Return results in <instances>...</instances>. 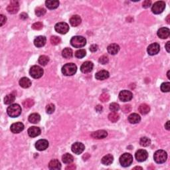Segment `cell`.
Returning <instances> with one entry per match:
<instances>
[{
	"label": "cell",
	"instance_id": "cell-1",
	"mask_svg": "<svg viewBox=\"0 0 170 170\" xmlns=\"http://www.w3.org/2000/svg\"><path fill=\"white\" fill-rule=\"evenodd\" d=\"M21 108L19 104H11L7 109V114L11 118H16L21 114Z\"/></svg>",
	"mask_w": 170,
	"mask_h": 170
},
{
	"label": "cell",
	"instance_id": "cell-2",
	"mask_svg": "<svg viewBox=\"0 0 170 170\" xmlns=\"http://www.w3.org/2000/svg\"><path fill=\"white\" fill-rule=\"evenodd\" d=\"M77 70V66L75 64L67 63L62 66V72L64 75L65 76H72L76 73Z\"/></svg>",
	"mask_w": 170,
	"mask_h": 170
},
{
	"label": "cell",
	"instance_id": "cell-3",
	"mask_svg": "<svg viewBox=\"0 0 170 170\" xmlns=\"http://www.w3.org/2000/svg\"><path fill=\"white\" fill-rule=\"evenodd\" d=\"M70 44L75 48H81L86 44V40L82 36H74L70 39Z\"/></svg>",
	"mask_w": 170,
	"mask_h": 170
},
{
	"label": "cell",
	"instance_id": "cell-4",
	"mask_svg": "<svg viewBox=\"0 0 170 170\" xmlns=\"http://www.w3.org/2000/svg\"><path fill=\"white\" fill-rule=\"evenodd\" d=\"M120 163L123 167H128L133 162V156L130 153H125L122 154L120 157Z\"/></svg>",
	"mask_w": 170,
	"mask_h": 170
},
{
	"label": "cell",
	"instance_id": "cell-5",
	"mask_svg": "<svg viewBox=\"0 0 170 170\" xmlns=\"http://www.w3.org/2000/svg\"><path fill=\"white\" fill-rule=\"evenodd\" d=\"M167 158V154L164 150H157L155 152L153 155V159L157 163H164Z\"/></svg>",
	"mask_w": 170,
	"mask_h": 170
},
{
	"label": "cell",
	"instance_id": "cell-6",
	"mask_svg": "<svg viewBox=\"0 0 170 170\" xmlns=\"http://www.w3.org/2000/svg\"><path fill=\"white\" fill-rule=\"evenodd\" d=\"M43 69L41 67H40L39 66L35 65L33 66L31 68V69L29 70V74L31 75V77L34 78H39L43 74Z\"/></svg>",
	"mask_w": 170,
	"mask_h": 170
},
{
	"label": "cell",
	"instance_id": "cell-7",
	"mask_svg": "<svg viewBox=\"0 0 170 170\" xmlns=\"http://www.w3.org/2000/svg\"><path fill=\"white\" fill-rule=\"evenodd\" d=\"M165 8V3L164 1H157L153 4L151 7V11L154 14H159L163 11Z\"/></svg>",
	"mask_w": 170,
	"mask_h": 170
},
{
	"label": "cell",
	"instance_id": "cell-8",
	"mask_svg": "<svg viewBox=\"0 0 170 170\" xmlns=\"http://www.w3.org/2000/svg\"><path fill=\"white\" fill-rule=\"evenodd\" d=\"M54 29L57 33L64 35L66 34L69 30V26L66 23L64 22H60V23H56L54 26Z\"/></svg>",
	"mask_w": 170,
	"mask_h": 170
},
{
	"label": "cell",
	"instance_id": "cell-9",
	"mask_svg": "<svg viewBox=\"0 0 170 170\" xmlns=\"http://www.w3.org/2000/svg\"><path fill=\"white\" fill-rule=\"evenodd\" d=\"M135 159L139 162H143L145 161L148 157V153L144 149H139L135 152Z\"/></svg>",
	"mask_w": 170,
	"mask_h": 170
},
{
	"label": "cell",
	"instance_id": "cell-10",
	"mask_svg": "<svg viewBox=\"0 0 170 170\" xmlns=\"http://www.w3.org/2000/svg\"><path fill=\"white\" fill-rule=\"evenodd\" d=\"M133 98V94L129 90H122L119 94V98L122 102H127L130 101Z\"/></svg>",
	"mask_w": 170,
	"mask_h": 170
},
{
	"label": "cell",
	"instance_id": "cell-11",
	"mask_svg": "<svg viewBox=\"0 0 170 170\" xmlns=\"http://www.w3.org/2000/svg\"><path fill=\"white\" fill-rule=\"evenodd\" d=\"M159 50H160V46H159V44L157 43V42H154V43H152L150 45H149L148 47H147V51L149 55L153 56L158 53L159 52Z\"/></svg>",
	"mask_w": 170,
	"mask_h": 170
},
{
	"label": "cell",
	"instance_id": "cell-12",
	"mask_svg": "<svg viewBox=\"0 0 170 170\" xmlns=\"http://www.w3.org/2000/svg\"><path fill=\"white\" fill-rule=\"evenodd\" d=\"M19 9V4L17 1H12L7 7V11L9 13L15 14L17 13Z\"/></svg>",
	"mask_w": 170,
	"mask_h": 170
},
{
	"label": "cell",
	"instance_id": "cell-13",
	"mask_svg": "<svg viewBox=\"0 0 170 170\" xmlns=\"http://www.w3.org/2000/svg\"><path fill=\"white\" fill-rule=\"evenodd\" d=\"M71 149L72 152L75 154H80L84 150V145L83 143L80 142H75L72 145Z\"/></svg>",
	"mask_w": 170,
	"mask_h": 170
},
{
	"label": "cell",
	"instance_id": "cell-14",
	"mask_svg": "<svg viewBox=\"0 0 170 170\" xmlns=\"http://www.w3.org/2000/svg\"><path fill=\"white\" fill-rule=\"evenodd\" d=\"M48 147V142L46 139H39L35 143V147L37 150L43 151Z\"/></svg>",
	"mask_w": 170,
	"mask_h": 170
},
{
	"label": "cell",
	"instance_id": "cell-15",
	"mask_svg": "<svg viewBox=\"0 0 170 170\" xmlns=\"http://www.w3.org/2000/svg\"><path fill=\"white\" fill-rule=\"evenodd\" d=\"M94 64L90 61H86L80 66V70L83 73H88L91 72L93 69Z\"/></svg>",
	"mask_w": 170,
	"mask_h": 170
},
{
	"label": "cell",
	"instance_id": "cell-16",
	"mask_svg": "<svg viewBox=\"0 0 170 170\" xmlns=\"http://www.w3.org/2000/svg\"><path fill=\"white\" fill-rule=\"evenodd\" d=\"M24 129V125L21 122H16L14 123L11 126L10 129L12 132L14 133H20L21 131L23 130Z\"/></svg>",
	"mask_w": 170,
	"mask_h": 170
},
{
	"label": "cell",
	"instance_id": "cell-17",
	"mask_svg": "<svg viewBox=\"0 0 170 170\" xmlns=\"http://www.w3.org/2000/svg\"><path fill=\"white\" fill-rule=\"evenodd\" d=\"M107 135H108L107 131L103 130V129L94 131V132L91 133V136L94 139H103L106 137Z\"/></svg>",
	"mask_w": 170,
	"mask_h": 170
},
{
	"label": "cell",
	"instance_id": "cell-18",
	"mask_svg": "<svg viewBox=\"0 0 170 170\" xmlns=\"http://www.w3.org/2000/svg\"><path fill=\"white\" fill-rule=\"evenodd\" d=\"M170 34L169 29L167 27H162L160 28L158 31H157V36L161 39H165L169 37Z\"/></svg>",
	"mask_w": 170,
	"mask_h": 170
},
{
	"label": "cell",
	"instance_id": "cell-19",
	"mask_svg": "<svg viewBox=\"0 0 170 170\" xmlns=\"http://www.w3.org/2000/svg\"><path fill=\"white\" fill-rule=\"evenodd\" d=\"M41 129H40L39 127L36 126L30 127L28 129V134L31 137H35L38 136V135L41 134Z\"/></svg>",
	"mask_w": 170,
	"mask_h": 170
},
{
	"label": "cell",
	"instance_id": "cell-20",
	"mask_svg": "<svg viewBox=\"0 0 170 170\" xmlns=\"http://www.w3.org/2000/svg\"><path fill=\"white\" fill-rule=\"evenodd\" d=\"M110 76V74L109 72L107 71V70H100L98 72H96V74H95V78H96L97 80H103L105 79H107Z\"/></svg>",
	"mask_w": 170,
	"mask_h": 170
},
{
	"label": "cell",
	"instance_id": "cell-21",
	"mask_svg": "<svg viewBox=\"0 0 170 170\" xmlns=\"http://www.w3.org/2000/svg\"><path fill=\"white\" fill-rule=\"evenodd\" d=\"M107 50H108V53L112 54V55H114V54H116L119 52V50H120V46H119L118 44L116 43L110 44L107 47Z\"/></svg>",
	"mask_w": 170,
	"mask_h": 170
},
{
	"label": "cell",
	"instance_id": "cell-22",
	"mask_svg": "<svg viewBox=\"0 0 170 170\" xmlns=\"http://www.w3.org/2000/svg\"><path fill=\"white\" fill-rule=\"evenodd\" d=\"M46 37L44 36H39V37H36L34 40V44L37 47H42L46 43Z\"/></svg>",
	"mask_w": 170,
	"mask_h": 170
},
{
	"label": "cell",
	"instance_id": "cell-23",
	"mask_svg": "<svg viewBox=\"0 0 170 170\" xmlns=\"http://www.w3.org/2000/svg\"><path fill=\"white\" fill-rule=\"evenodd\" d=\"M48 168L52 170H58L61 168V164L58 159H52L48 163Z\"/></svg>",
	"mask_w": 170,
	"mask_h": 170
},
{
	"label": "cell",
	"instance_id": "cell-24",
	"mask_svg": "<svg viewBox=\"0 0 170 170\" xmlns=\"http://www.w3.org/2000/svg\"><path fill=\"white\" fill-rule=\"evenodd\" d=\"M113 161H114V157L111 154H107L101 159V162L105 165H110L113 162Z\"/></svg>",
	"mask_w": 170,
	"mask_h": 170
},
{
	"label": "cell",
	"instance_id": "cell-25",
	"mask_svg": "<svg viewBox=\"0 0 170 170\" xmlns=\"http://www.w3.org/2000/svg\"><path fill=\"white\" fill-rule=\"evenodd\" d=\"M81 23V18L77 15H73L70 19V23L72 27H77Z\"/></svg>",
	"mask_w": 170,
	"mask_h": 170
},
{
	"label": "cell",
	"instance_id": "cell-26",
	"mask_svg": "<svg viewBox=\"0 0 170 170\" xmlns=\"http://www.w3.org/2000/svg\"><path fill=\"white\" fill-rule=\"evenodd\" d=\"M19 85L23 88H29L31 85V81L27 77H23L19 80Z\"/></svg>",
	"mask_w": 170,
	"mask_h": 170
},
{
	"label": "cell",
	"instance_id": "cell-27",
	"mask_svg": "<svg viewBox=\"0 0 170 170\" xmlns=\"http://www.w3.org/2000/svg\"><path fill=\"white\" fill-rule=\"evenodd\" d=\"M45 5L48 9H54L58 7V5H59V1H53V0H48V1H45Z\"/></svg>",
	"mask_w": 170,
	"mask_h": 170
},
{
	"label": "cell",
	"instance_id": "cell-28",
	"mask_svg": "<svg viewBox=\"0 0 170 170\" xmlns=\"http://www.w3.org/2000/svg\"><path fill=\"white\" fill-rule=\"evenodd\" d=\"M141 120V117L139 116V115L135 113L131 114L128 116V121L131 124H137L139 123Z\"/></svg>",
	"mask_w": 170,
	"mask_h": 170
},
{
	"label": "cell",
	"instance_id": "cell-29",
	"mask_svg": "<svg viewBox=\"0 0 170 170\" xmlns=\"http://www.w3.org/2000/svg\"><path fill=\"white\" fill-rule=\"evenodd\" d=\"M41 120V116L37 113H33L29 116V121L32 124H37Z\"/></svg>",
	"mask_w": 170,
	"mask_h": 170
},
{
	"label": "cell",
	"instance_id": "cell-30",
	"mask_svg": "<svg viewBox=\"0 0 170 170\" xmlns=\"http://www.w3.org/2000/svg\"><path fill=\"white\" fill-rule=\"evenodd\" d=\"M138 110L141 114H148L149 111H150V107L147 104H141L140 106H139Z\"/></svg>",
	"mask_w": 170,
	"mask_h": 170
},
{
	"label": "cell",
	"instance_id": "cell-31",
	"mask_svg": "<svg viewBox=\"0 0 170 170\" xmlns=\"http://www.w3.org/2000/svg\"><path fill=\"white\" fill-rule=\"evenodd\" d=\"M73 156L70 153H66L65 154H64L62 157V160L63 161L64 163L66 164H69V163H72L73 161Z\"/></svg>",
	"mask_w": 170,
	"mask_h": 170
},
{
	"label": "cell",
	"instance_id": "cell-32",
	"mask_svg": "<svg viewBox=\"0 0 170 170\" xmlns=\"http://www.w3.org/2000/svg\"><path fill=\"white\" fill-rule=\"evenodd\" d=\"M73 52H72V50L70 48H64L63 50L62 51V55L64 58H70L72 56Z\"/></svg>",
	"mask_w": 170,
	"mask_h": 170
},
{
	"label": "cell",
	"instance_id": "cell-33",
	"mask_svg": "<svg viewBox=\"0 0 170 170\" xmlns=\"http://www.w3.org/2000/svg\"><path fill=\"white\" fill-rule=\"evenodd\" d=\"M15 100V96L13 94H9L4 98V103L5 104H11Z\"/></svg>",
	"mask_w": 170,
	"mask_h": 170
},
{
	"label": "cell",
	"instance_id": "cell-34",
	"mask_svg": "<svg viewBox=\"0 0 170 170\" xmlns=\"http://www.w3.org/2000/svg\"><path fill=\"white\" fill-rule=\"evenodd\" d=\"M119 118H120V116L117 112H112L110 113L108 115L109 120L112 122H116L119 120Z\"/></svg>",
	"mask_w": 170,
	"mask_h": 170
},
{
	"label": "cell",
	"instance_id": "cell-35",
	"mask_svg": "<svg viewBox=\"0 0 170 170\" xmlns=\"http://www.w3.org/2000/svg\"><path fill=\"white\" fill-rule=\"evenodd\" d=\"M139 143H140V145H141V146L147 147L151 144V140L148 138V137H143L140 139Z\"/></svg>",
	"mask_w": 170,
	"mask_h": 170
},
{
	"label": "cell",
	"instance_id": "cell-36",
	"mask_svg": "<svg viewBox=\"0 0 170 170\" xmlns=\"http://www.w3.org/2000/svg\"><path fill=\"white\" fill-rule=\"evenodd\" d=\"M49 61V58L46 55H41L39 58V63L42 66H46Z\"/></svg>",
	"mask_w": 170,
	"mask_h": 170
},
{
	"label": "cell",
	"instance_id": "cell-37",
	"mask_svg": "<svg viewBox=\"0 0 170 170\" xmlns=\"http://www.w3.org/2000/svg\"><path fill=\"white\" fill-rule=\"evenodd\" d=\"M23 105L25 108H31V106H33L34 105V100H32L31 98L26 99V100L23 101Z\"/></svg>",
	"mask_w": 170,
	"mask_h": 170
},
{
	"label": "cell",
	"instance_id": "cell-38",
	"mask_svg": "<svg viewBox=\"0 0 170 170\" xmlns=\"http://www.w3.org/2000/svg\"><path fill=\"white\" fill-rule=\"evenodd\" d=\"M86 54V52L84 49H79L75 52V56L78 58H82L84 57Z\"/></svg>",
	"mask_w": 170,
	"mask_h": 170
},
{
	"label": "cell",
	"instance_id": "cell-39",
	"mask_svg": "<svg viewBox=\"0 0 170 170\" xmlns=\"http://www.w3.org/2000/svg\"><path fill=\"white\" fill-rule=\"evenodd\" d=\"M45 13H46V10L44 9L43 7H37L35 9V14H36V15L38 16V17H41V16H43Z\"/></svg>",
	"mask_w": 170,
	"mask_h": 170
},
{
	"label": "cell",
	"instance_id": "cell-40",
	"mask_svg": "<svg viewBox=\"0 0 170 170\" xmlns=\"http://www.w3.org/2000/svg\"><path fill=\"white\" fill-rule=\"evenodd\" d=\"M161 90L163 92H168L170 90V83L169 82H163L161 85Z\"/></svg>",
	"mask_w": 170,
	"mask_h": 170
},
{
	"label": "cell",
	"instance_id": "cell-41",
	"mask_svg": "<svg viewBox=\"0 0 170 170\" xmlns=\"http://www.w3.org/2000/svg\"><path fill=\"white\" fill-rule=\"evenodd\" d=\"M54 110H55V106L53 104H49L46 106V112L48 114H52L54 112Z\"/></svg>",
	"mask_w": 170,
	"mask_h": 170
},
{
	"label": "cell",
	"instance_id": "cell-42",
	"mask_svg": "<svg viewBox=\"0 0 170 170\" xmlns=\"http://www.w3.org/2000/svg\"><path fill=\"white\" fill-rule=\"evenodd\" d=\"M50 42L53 45H56V44H59L60 42V39L57 36H52L50 39Z\"/></svg>",
	"mask_w": 170,
	"mask_h": 170
},
{
	"label": "cell",
	"instance_id": "cell-43",
	"mask_svg": "<svg viewBox=\"0 0 170 170\" xmlns=\"http://www.w3.org/2000/svg\"><path fill=\"white\" fill-rule=\"evenodd\" d=\"M109 99H110V95H109L108 93H106V92L102 93L100 96V100L101 102H108Z\"/></svg>",
	"mask_w": 170,
	"mask_h": 170
},
{
	"label": "cell",
	"instance_id": "cell-44",
	"mask_svg": "<svg viewBox=\"0 0 170 170\" xmlns=\"http://www.w3.org/2000/svg\"><path fill=\"white\" fill-rule=\"evenodd\" d=\"M120 109V106H119L118 104L117 103L113 102L112 104H110V110L112 111V112H117V111L119 110Z\"/></svg>",
	"mask_w": 170,
	"mask_h": 170
},
{
	"label": "cell",
	"instance_id": "cell-45",
	"mask_svg": "<svg viewBox=\"0 0 170 170\" xmlns=\"http://www.w3.org/2000/svg\"><path fill=\"white\" fill-rule=\"evenodd\" d=\"M43 27V25L41 22H37L32 25V29L34 30H41Z\"/></svg>",
	"mask_w": 170,
	"mask_h": 170
},
{
	"label": "cell",
	"instance_id": "cell-46",
	"mask_svg": "<svg viewBox=\"0 0 170 170\" xmlns=\"http://www.w3.org/2000/svg\"><path fill=\"white\" fill-rule=\"evenodd\" d=\"M109 61L108 57L106 55H103L102 56H100V58H99V62L102 64H105L106 63H108Z\"/></svg>",
	"mask_w": 170,
	"mask_h": 170
},
{
	"label": "cell",
	"instance_id": "cell-47",
	"mask_svg": "<svg viewBox=\"0 0 170 170\" xmlns=\"http://www.w3.org/2000/svg\"><path fill=\"white\" fill-rule=\"evenodd\" d=\"M131 107L129 104H126L122 107V111L124 113H128L131 111Z\"/></svg>",
	"mask_w": 170,
	"mask_h": 170
},
{
	"label": "cell",
	"instance_id": "cell-48",
	"mask_svg": "<svg viewBox=\"0 0 170 170\" xmlns=\"http://www.w3.org/2000/svg\"><path fill=\"white\" fill-rule=\"evenodd\" d=\"M0 21H1V24H0V26L2 27V26H3L4 24L5 23L6 21H7V18H6L5 15H0Z\"/></svg>",
	"mask_w": 170,
	"mask_h": 170
},
{
	"label": "cell",
	"instance_id": "cell-49",
	"mask_svg": "<svg viewBox=\"0 0 170 170\" xmlns=\"http://www.w3.org/2000/svg\"><path fill=\"white\" fill-rule=\"evenodd\" d=\"M151 4V1H149V0H146V1H143V3L142 4V6L143 8H148L150 7Z\"/></svg>",
	"mask_w": 170,
	"mask_h": 170
},
{
	"label": "cell",
	"instance_id": "cell-50",
	"mask_svg": "<svg viewBox=\"0 0 170 170\" xmlns=\"http://www.w3.org/2000/svg\"><path fill=\"white\" fill-rule=\"evenodd\" d=\"M98 45L94 44H92V45L90 46V50L91 52H96V50H98Z\"/></svg>",
	"mask_w": 170,
	"mask_h": 170
},
{
	"label": "cell",
	"instance_id": "cell-51",
	"mask_svg": "<svg viewBox=\"0 0 170 170\" xmlns=\"http://www.w3.org/2000/svg\"><path fill=\"white\" fill-rule=\"evenodd\" d=\"M75 169H76V166H75V165H74V164L68 165V166L66 167V170H74Z\"/></svg>",
	"mask_w": 170,
	"mask_h": 170
},
{
	"label": "cell",
	"instance_id": "cell-52",
	"mask_svg": "<svg viewBox=\"0 0 170 170\" xmlns=\"http://www.w3.org/2000/svg\"><path fill=\"white\" fill-rule=\"evenodd\" d=\"M27 17H28L27 14L25 13H21V15H20V18H21V19H26Z\"/></svg>",
	"mask_w": 170,
	"mask_h": 170
},
{
	"label": "cell",
	"instance_id": "cell-53",
	"mask_svg": "<svg viewBox=\"0 0 170 170\" xmlns=\"http://www.w3.org/2000/svg\"><path fill=\"white\" fill-rule=\"evenodd\" d=\"M95 109H96V110L97 111V112H100L102 110V106H100V105H98V106H96V108H95Z\"/></svg>",
	"mask_w": 170,
	"mask_h": 170
},
{
	"label": "cell",
	"instance_id": "cell-54",
	"mask_svg": "<svg viewBox=\"0 0 170 170\" xmlns=\"http://www.w3.org/2000/svg\"><path fill=\"white\" fill-rule=\"evenodd\" d=\"M169 44H170V42L168 41L167 42L166 44H165V49H166L167 52H169Z\"/></svg>",
	"mask_w": 170,
	"mask_h": 170
},
{
	"label": "cell",
	"instance_id": "cell-55",
	"mask_svg": "<svg viewBox=\"0 0 170 170\" xmlns=\"http://www.w3.org/2000/svg\"><path fill=\"white\" fill-rule=\"evenodd\" d=\"M165 129H167V130H169L170 129V126H169V121H167L166 124H165Z\"/></svg>",
	"mask_w": 170,
	"mask_h": 170
},
{
	"label": "cell",
	"instance_id": "cell-56",
	"mask_svg": "<svg viewBox=\"0 0 170 170\" xmlns=\"http://www.w3.org/2000/svg\"><path fill=\"white\" fill-rule=\"evenodd\" d=\"M142 169V167H135L134 168H133V169Z\"/></svg>",
	"mask_w": 170,
	"mask_h": 170
},
{
	"label": "cell",
	"instance_id": "cell-57",
	"mask_svg": "<svg viewBox=\"0 0 170 170\" xmlns=\"http://www.w3.org/2000/svg\"><path fill=\"white\" fill-rule=\"evenodd\" d=\"M169 17H170V15H168V16H167V23H169Z\"/></svg>",
	"mask_w": 170,
	"mask_h": 170
},
{
	"label": "cell",
	"instance_id": "cell-58",
	"mask_svg": "<svg viewBox=\"0 0 170 170\" xmlns=\"http://www.w3.org/2000/svg\"><path fill=\"white\" fill-rule=\"evenodd\" d=\"M169 71H168V72H167V78H169Z\"/></svg>",
	"mask_w": 170,
	"mask_h": 170
}]
</instances>
